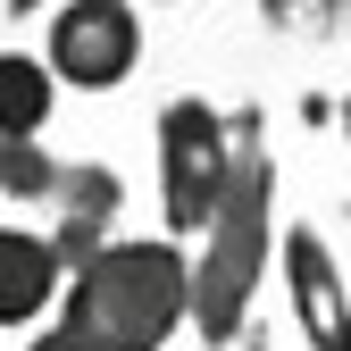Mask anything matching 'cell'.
<instances>
[{"label":"cell","mask_w":351,"mask_h":351,"mask_svg":"<svg viewBox=\"0 0 351 351\" xmlns=\"http://www.w3.org/2000/svg\"><path fill=\"white\" fill-rule=\"evenodd\" d=\"M226 134H234L226 193H217L209 226H201V259H184V268H193L184 326L209 351H226L243 335L259 285H268V259H276V159H268V117H259V101L226 109Z\"/></svg>","instance_id":"1"},{"label":"cell","mask_w":351,"mask_h":351,"mask_svg":"<svg viewBox=\"0 0 351 351\" xmlns=\"http://www.w3.org/2000/svg\"><path fill=\"white\" fill-rule=\"evenodd\" d=\"M184 285L193 268L167 234H109L59 276V326L84 351H167L184 326Z\"/></svg>","instance_id":"2"},{"label":"cell","mask_w":351,"mask_h":351,"mask_svg":"<svg viewBox=\"0 0 351 351\" xmlns=\"http://www.w3.org/2000/svg\"><path fill=\"white\" fill-rule=\"evenodd\" d=\"M226 167H234L226 109L201 101V93H176L159 109V217H167V243L209 226L217 193H226Z\"/></svg>","instance_id":"3"},{"label":"cell","mask_w":351,"mask_h":351,"mask_svg":"<svg viewBox=\"0 0 351 351\" xmlns=\"http://www.w3.org/2000/svg\"><path fill=\"white\" fill-rule=\"evenodd\" d=\"M42 67L75 93H117L143 67V17L134 0H59L42 25Z\"/></svg>","instance_id":"4"},{"label":"cell","mask_w":351,"mask_h":351,"mask_svg":"<svg viewBox=\"0 0 351 351\" xmlns=\"http://www.w3.org/2000/svg\"><path fill=\"white\" fill-rule=\"evenodd\" d=\"M268 268L285 276L301 351H351V293H343V268H335V243L318 226H285Z\"/></svg>","instance_id":"5"},{"label":"cell","mask_w":351,"mask_h":351,"mask_svg":"<svg viewBox=\"0 0 351 351\" xmlns=\"http://www.w3.org/2000/svg\"><path fill=\"white\" fill-rule=\"evenodd\" d=\"M51 209H59L51 251H59V268H75V259H93V251L117 234V217H125V184H117L109 159H59Z\"/></svg>","instance_id":"6"},{"label":"cell","mask_w":351,"mask_h":351,"mask_svg":"<svg viewBox=\"0 0 351 351\" xmlns=\"http://www.w3.org/2000/svg\"><path fill=\"white\" fill-rule=\"evenodd\" d=\"M59 251L51 234H25V226H0V326H34L42 310L59 301Z\"/></svg>","instance_id":"7"},{"label":"cell","mask_w":351,"mask_h":351,"mask_svg":"<svg viewBox=\"0 0 351 351\" xmlns=\"http://www.w3.org/2000/svg\"><path fill=\"white\" fill-rule=\"evenodd\" d=\"M51 109H59V75L25 51H0V134H42Z\"/></svg>","instance_id":"8"},{"label":"cell","mask_w":351,"mask_h":351,"mask_svg":"<svg viewBox=\"0 0 351 351\" xmlns=\"http://www.w3.org/2000/svg\"><path fill=\"white\" fill-rule=\"evenodd\" d=\"M59 159L42 151V134H0V193L9 201H51Z\"/></svg>","instance_id":"9"},{"label":"cell","mask_w":351,"mask_h":351,"mask_svg":"<svg viewBox=\"0 0 351 351\" xmlns=\"http://www.w3.org/2000/svg\"><path fill=\"white\" fill-rule=\"evenodd\" d=\"M25 351H84V343H75V335H67V326H51V335H34V343H25Z\"/></svg>","instance_id":"10"},{"label":"cell","mask_w":351,"mask_h":351,"mask_svg":"<svg viewBox=\"0 0 351 351\" xmlns=\"http://www.w3.org/2000/svg\"><path fill=\"white\" fill-rule=\"evenodd\" d=\"M335 125H343V151H351V93L335 101Z\"/></svg>","instance_id":"11"},{"label":"cell","mask_w":351,"mask_h":351,"mask_svg":"<svg viewBox=\"0 0 351 351\" xmlns=\"http://www.w3.org/2000/svg\"><path fill=\"white\" fill-rule=\"evenodd\" d=\"M9 9H17V17H34V9H42V0H9Z\"/></svg>","instance_id":"12"},{"label":"cell","mask_w":351,"mask_h":351,"mask_svg":"<svg viewBox=\"0 0 351 351\" xmlns=\"http://www.w3.org/2000/svg\"><path fill=\"white\" fill-rule=\"evenodd\" d=\"M310 9H351V0H310Z\"/></svg>","instance_id":"13"},{"label":"cell","mask_w":351,"mask_h":351,"mask_svg":"<svg viewBox=\"0 0 351 351\" xmlns=\"http://www.w3.org/2000/svg\"><path fill=\"white\" fill-rule=\"evenodd\" d=\"M251 351H276V343H251Z\"/></svg>","instance_id":"14"}]
</instances>
